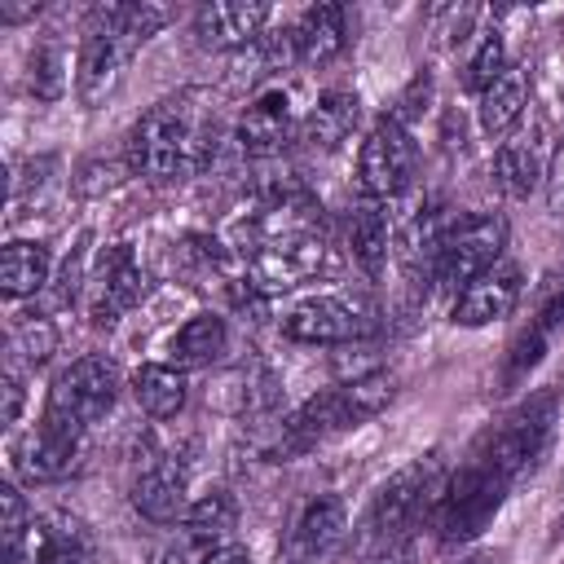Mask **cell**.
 Listing matches in <instances>:
<instances>
[{"label": "cell", "mask_w": 564, "mask_h": 564, "mask_svg": "<svg viewBox=\"0 0 564 564\" xmlns=\"http://www.w3.org/2000/svg\"><path fill=\"white\" fill-rule=\"evenodd\" d=\"M167 22L163 4H97L84 22L79 40V66H75V93L84 106H101L110 88L119 84L123 62Z\"/></svg>", "instance_id": "6da1fadb"}, {"label": "cell", "mask_w": 564, "mask_h": 564, "mask_svg": "<svg viewBox=\"0 0 564 564\" xmlns=\"http://www.w3.org/2000/svg\"><path fill=\"white\" fill-rule=\"evenodd\" d=\"M212 154H216V128L198 123L185 101H159L128 132V172L154 185L207 167Z\"/></svg>", "instance_id": "7a4b0ae2"}, {"label": "cell", "mask_w": 564, "mask_h": 564, "mask_svg": "<svg viewBox=\"0 0 564 564\" xmlns=\"http://www.w3.org/2000/svg\"><path fill=\"white\" fill-rule=\"evenodd\" d=\"M392 392H397V379L375 370V375H357V379H348L330 392L308 397L291 419H282L273 454L295 458V454L313 449L317 441H326L330 432H344V427H357L361 419H375L392 401Z\"/></svg>", "instance_id": "3957f363"}, {"label": "cell", "mask_w": 564, "mask_h": 564, "mask_svg": "<svg viewBox=\"0 0 564 564\" xmlns=\"http://www.w3.org/2000/svg\"><path fill=\"white\" fill-rule=\"evenodd\" d=\"M119 397V370L110 357L101 352H88L79 361H70L53 388H48V405H44V419L48 423H62V427H75V432H88Z\"/></svg>", "instance_id": "277c9868"}, {"label": "cell", "mask_w": 564, "mask_h": 564, "mask_svg": "<svg viewBox=\"0 0 564 564\" xmlns=\"http://www.w3.org/2000/svg\"><path fill=\"white\" fill-rule=\"evenodd\" d=\"M551 414H555V397L551 392H538V397H529L520 410H511L485 441H480V449L471 454L485 471H494L498 480H516L538 454H542V445H546V436H551Z\"/></svg>", "instance_id": "5b68a950"}, {"label": "cell", "mask_w": 564, "mask_h": 564, "mask_svg": "<svg viewBox=\"0 0 564 564\" xmlns=\"http://www.w3.org/2000/svg\"><path fill=\"white\" fill-rule=\"evenodd\" d=\"M502 489H507V480H498L494 471H485L476 458L467 467H458L441 485V494L432 502V520L441 529V542H467V538H476L494 520V511L502 502Z\"/></svg>", "instance_id": "8992f818"}, {"label": "cell", "mask_w": 564, "mask_h": 564, "mask_svg": "<svg viewBox=\"0 0 564 564\" xmlns=\"http://www.w3.org/2000/svg\"><path fill=\"white\" fill-rule=\"evenodd\" d=\"M419 167V145L405 132V123L397 115H383L370 137L361 141V159H357V185L370 203H388L397 198Z\"/></svg>", "instance_id": "52a82bcc"}, {"label": "cell", "mask_w": 564, "mask_h": 564, "mask_svg": "<svg viewBox=\"0 0 564 564\" xmlns=\"http://www.w3.org/2000/svg\"><path fill=\"white\" fill-rule=\"evenodd\" d=\"M502 247H507V220L502 216H458L445 247H441L432 282L441 291H463L471 278H480L485 269H494L502 260Z\"/></svg>", "instance_id": "ba28073f"}, {"label": "cell", "mask_w": 564, "mask_h": 564, "mask_svg": "<svg viewBox=\"0 0 564 564\" xmlns=\"http://www.w3.org/2000/svg\"><path fill=\"white\" fill-rule=\"evenodd\" d=\"M441 485H445V476H441L436 454L414 458L410 467H401L392 480H383V485H379V494H375V502H370V520H366V524L379 533V542L401 538V533H405V524H414V520L436 502Z\"/></svg>", "instance_id": "9c48e42d"}, {"label": "cell", "mask_w": 564, "mask_h": 564, "mask_svg": "<svg viewBox=\"0 0 564 564\" xmlns=\"http://www.w3.org/2000/svg\"><path fill=\"white\" fill-rule=\"evenodd\" d=\"M375 330V308L361 295H313L282 317V335L295 344H352Z\"/></svg>", "instance_id": "30bf717a"}, {"label": "cell", "mask_w": 564, "mask_h": 564, "mask_svg": "<svg viewBox=\"0 0 564 564\" xmlns=\"http://www.w3.org/2000/svg\"><path fill=\"white\" fill-rule=\"evenodd\" d=\"M326 264V242L322 234H300V238H278V242H260L247 256L242 282L256 286V295H278L300 286L304 278H313Z\"/></svg>", "instance_id": "8fae6325"}, {"label": "cell", "mask_w": 564, "mask_h": 564, "mask_svg": "<svg viewBox=\"0 0 564 564\" xmlns=\"http://www.w3.org/2000/svg\"><path fill=\"white\" fill-rule=\"evenodd\" d=\"M145 295V269L137 264L132 247L119 242V247H106L97 256V269L84 286V308H88V322L93 326H115L137 300Z\"/></svg>", "instance_id": "7c38bea8"}, {"label": "cell", "mask_w": 564, "mask_h": 564, "mask_svg": "<svg viewBox=\"0 0 564 564\" xmlns=\"http://www.w3.org/2000/svg\"><path fill=\"white\" fill-rule=\"evenodd\" d=\"M348 533V511H344V498L335 494H317L304 502V511L295 516L291 533H286V546H282V560L278 564H326L339 542Z\"/></svg>", "instance_id": "4fadbf2b"}, {"label": "cell", "mask_w": 564, "mask_h": 564, "mask_svg": "<svg viewBox=\"0 0 564 564\" xmlns=\"http://www.w3.org/2000/svg\"><path fill=\"white\" fill-rule=\"evenodd\" d=\"M79 458H84V432L48 423V419L18 445V471L31 485H48V480L70 476L79 467Z\"/></svg>", "instance_id": "5bb4252c"}, {"label": "cell", "mask_w": 564, "mask_h": 564, "mask_svg": "<svg viewBox=\"0 0 564 564\" xmlns=\"http://www.w3.org/2000/svg\"><path fill=\"white\" fill-rule=\"evenodd\" d=\"M520 300V269L498 260L494 269H485L480 278H471L458 295H454V308L449 317L458 326H489V322H502Z\"/></svg>", "instance_id": "9a60e30c"}, {"label": "cell", "mask_w": 564, "mask_h": 564, "mask_svg": "<svg viewBox=\"0 0 564 564\" xmlns=\"http://www.w3.org/2000/svg\"><path fill=\"white\" fill-rule=\"evenodd\" d=\"M132 507L154 520V524H172L185 520V467L176 458H150L145 467H137L132 476Z\"/></svg>", "instance_id": "2e32d148"}, {"label": "cell", "mask_w": 564, "mask_h": 564, "mask_svg": "<svg viewBox=\"0 0 564 564\" xmlns=\"http://www.w3.org/2000/svg\"><path fill=\"white\" fill-rule=\"evenodd\" d=\"M269 22V4H242V0H216L194 13V35L203 48H242L251 44Z\"/></svg>", "instance_id": "e0dca14e"}, {"label": "cell", "mask_w": 564, "mask_h": 564, "mask_svg": "<svg viewBox=\"0 0 564 564\" xmlns=\"http://www.w3.org/2000/svg\"><path fill=\"white\" fill-rule=\"evenodd\" d=\"M291 137V101L282 88L260 93L238 119V145L256 159H273Z\"/></svg>", "instance_id": "ac0fdd59"}, {"label": "cell", "mask_w": 564, "mask_h": 564, "mask_svg": "<svg viewBox=\"0 0 564 564\" xmlns=\"http://www.w3.org/2000/svg\"><path fill=\"white\" fill-rule=\"evenodd\" d=\"M295 35V53L308 62V66H326L344 53L348 44V26H344V9L339 4H308L300 13V22L291 26Z\"/></svg>", "instance_id": "d6986e66"}, {"label": "cell", "mask_w": 564, "mask_h": 564, "mask_svg": "<svg viewBox=\"0 0 564 564\" xmlns=\"http://www.w3.org/2000/svg\"><path fill=\"white\" fill-rule=\"evenodd\" d=\"M529 106V70L524 66H507L485 93H480V128L489 137H507L520 115Z\"/></svg>", "instance_id": "ffe728a7"}, {"label": "cell", "mask_w": 564, "mask_h": 564, "mask_svg": "<svg viewBox=\"0 0 564 564\" xmlns=\"http://www.w3.org/2000/svg\"><path fill=\"white\" fill-rule=\"evenodd\" d=\"M348 251L357 260V269L366 278H379L388 269V251H392V234H388V216H383V203H361L348 220Z\"/></svg>", "instance_id": "44dd1931"}, {"label": "cell", "mask_w": 564, "mask_h": 564, "mask_svg": "<svg viewBox=\"0 0 564 564\" xmlns=\"http://www.w3.org/2000/svg\"><path fill=\"white\" fill-rule=\"evenodd\" d=\"M357 115H361V101L344 88H330L313 101L308 119H304V141L317 145V150H335L348 141V132L357 128Z\"/></svg>", "instance_id": "7402d4cb"}, {"label": "cell", "mask_w": 564, "mask_h": 564, "mask_svg": "<svg viewBox=\"0 0 564 564\" xmlns=\"http://www.w3.org/2000/svg\"><path fill=\"white\" fill-rule=\"evenodd\" d=\"M132 397H137V405H141L150 419H176V414L185 410L189 383H185V375H181L176 366L150 361V366H141V370L132 375Z\"/></svg>", "instance_id": "603a6c76"}, {"label": "cell", "mask_w": 564, "mask_h": 564, "mask_svg": "<svg viewBox=\"0 0 564 564\" xmlns=\"http://www.w3.org/2000/svg\"><path fill=\"white\" fill-rule=\"evenodd\" d=\"M48 264H53V256H48L44 242H26V238L9 242L4 256H0V291L9 300L35 295L48 282Z\"/></svg>", "instance_id": "cb8c5ba5"}, {"label": "cell", "mask_w": 564, "mask_h": 564, "mask_svg": "<svg viewBox=\"0 0 564 564\" xmlns=\"http://www.w3.org/2000/svg\"><path fill=\"white\" fill-rule=\"evenodd\" d=\"M229 344V330H225V317L216 313H198L189 317L176 335H172V366L176 370H194V366H212Z\"/></svg>", "instance_id": "d4e9b609"}, {"label": "cell", "mask_w": 564, "mask_h": 564, "mask_svg": "<svg viewBox=\"0 0 564 564\" xmlns=\"http://www.w3.org/2000/svg\"><path fill=\"white\" fill-rule=\"evenodd\" d=\"M84 551H88V538L66 516H48L31 529V560L35 564H84Z\"/></svg>", "instance_id": "484cf974"}, {"label": "cell", "mask_w": 564, "mask_h": 564, "mask_svg": "<svg viewBox=\"0 0 564 564\" xmlns=\"http://www.w3.org/2000/svg\"><path fill=\"white\" fill-rule=\"evenodd\" d=\"M494 181L502 194L529 198L542 181V159H538L533 141H502V150L494 154Z\"/></svg>", "instance_id": "4316f807"}, {"label": "cell", "mask_w": 564, "mask_h": 564, "mask_svg": "<svg viewBox=\"0 0 564 564\" xmlns=\"http://www.w3.org/2000/svg\"><path fill=\"white\" fill-rule=\"evenodd\" d=\"M234 524H238V502H234L225 489H216V494H203V498H198V502L185 511V533L203 538L207 546L225 542V538L234 533Z\"/></svg>", "instance_id": "83f0119b"}, {"label": "cell", "mask_w": 564, "mask_h": 564, "mask_svg": "<svg viewBox=\"0 0 564 564\" xmlns=\"http://www.w3.org/2000/svg\"><path fill=\"white\" fill-rule=\"evenodd\" d=\"M502 70H507L502 35H498V31H480V35H476V48H471V57H467V66H463V84L480 97Z\"/></svg>", "instance_id": "f1b7e54d"}, {"label": "cell", "mask_w": 564, "mask_h": 564, "mask_svg": "<svg viewBox=\"0 0 564 564\" xmlns=\"http://www.w3.org/2000/svg\"><path fill=\"white\" fill-rule=\"evenodd\" d=\"M13 348L26 357V366H44V361L53 357V348H57L53 322H48V317H22V322L13 326Z\"/></svg>", "instance_id": "f546056e"}, {"label": "cell", "mask_w": 564, "mask_h": 564, "mask_svg": "<svg viewBox=\"0 0 564 564\" xmlns=\"http://www.w3.org/2000/svg\"><path fill=\"white\" fill-rule=\"evenodd\" d=\"M62 53L57 48H35L31 53V88H35V97H57L62 93V84H66V75H62Z\"/></svg>", "instance_id": "4dcf8cb0"}, {"label": "cell", "mask_w": 564, "mask_h": 564, "mask_svg": "<svg viewBox=\"0 0 564 564\" xmlns=\"http://www.w3.org/2000/svg\"><path fill=\"white\" fill-rule=\"evenodd\" d=\"M216 546H207L203 538H194V533H185L181 529V538L176 542H167L163 551H159V564H207V555H212Z\"/></svg>", "instance_id": "1f68e13d"}, {"label": "cell", "mask_w": 564, "mask_h": 564, "mask_svg": "<svg viewBox=\"0 0 564 564\" xmlns=\"http://www.w3.org/2000/svg\"><path fill=\"white\" fill-rule=\"evenodd\" d=\"M119 163H88L84 172H79V181H75V189L88 198V194H101V189H110L115 181H119Z\"/></svg>", "instance_id": "d6a6232c"}, {"label": "cell", "mask_w": 564, "mask_h": 564, "mask_svg": "<svg viewBox=\"0 0 564 564\" xmlns=\"http://www.w3.org/2000/svg\"><path fill=\"white\" fill-rule=\"evenodd\" d=\"M361 564H414V551H410V542L388 538V542H379V551H370Z\"/></svg>", "instance_id": "836d02e7"}, {"label": "cell", "mask_w": 564, "mask_h": 564, "mask_svg": "<svg viewBox=\"0 0 564 564\" xmlns=\"http://www.w3.org/2000/svg\"><path fill=\"white\" fill-rule=\"evenodd\" d=\"M18 414H22V379L9 366L4 370V423H18Z\"/></svg>", "instance_id": "e575fe53"}, {"label": "cell", "mask_w": 564, "mask_h": 564, "mask_svg": "<svg viewBox=\"0 0 564 564\" xmlns=\"http://www.w3.org/2000/svg\"><path fill=\"white\" fill-rule=\"evenodd\" d=\"M551 203H555V212L564 216V141H560L555 163H551Z\"/></svg>", "instance_id": "d590c367"}, {"label": "cell", "mask_w": 564, "mask_h": 564, "mask_svg": "<svg viewBox=\"0 0 564 564\" xmlns=\"http://www.w3.org/2000/svg\"><path fill=\"white\" fill-rule=\"evenodd\" d=\"M207 564H251V555H247L242 546H216V551L207 555Z\"/></svg>", "instance_id": "8d00e7d4"}, {"label": "cell", "mask_w": 564, "mask_h": 564, "mask_svg": "<svg viewBox=\"0 0 564 564\" xmlns=\"http://www.w3.org/2000/svg\"><path fill=\"white\" fill-rule=\"evenodd\" d=\"M467 564H489V560H467Z\"/></svg>", "instance_id": "74e56055"}]
</instances>
